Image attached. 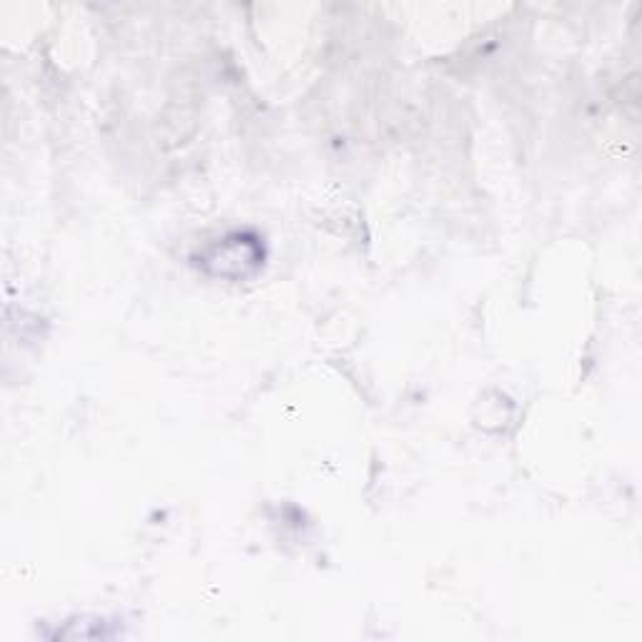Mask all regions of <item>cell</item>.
<instances>
[{"label":"cell","mask_w":642,"mask_h":642,"mask_svg":"<svg viewBox=\"0 0 642 642\" xmlns=\"http://www.w3.org/2000/svg\"><path fill=\"white\" fill-rule=\"evenodd\" d=\"M246 239H249V236L236 234V236H229V239H224L219 246H214V249H211V256H206L204 261H206V264L216 266L214 274H219V276H241V279H244L246 274L256 271V266L246 264V261H239V254H236V251H239L241 246H244Z\"/></svg>","instance_id":"cell-1"}]
</instances>
